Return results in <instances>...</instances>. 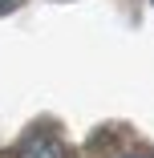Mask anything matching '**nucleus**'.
<instances>
[{
	"mask_svg": "<svg viewBox=\"0 0 154 158\" xmlns=\"http://www.w3.org/2000/svg\"><path fill=\"white\" fill-rule=\"evenodd\" d=\"M20 158H65V146H61L53 134H33L20 146Z\"/></svg>",
	"mask_w": 154,
	"mask_h": 158,
	"instance_id": "nucleus-1",
	"label": "nucleus"
},
{
	"mask_svg": "<svg viewBox=\"0 0 154 158\" xmlns=\"http://www.w3.org/2000/svg\"><path fill=\"white\" fill-rule=\"evenodd\" d=\"M4 4H12V0H0V8H4Z\"/></svg>",
	"mask_w": 154,
	"mask_h": 158,
	"instance_id": "nucleus-2",
	"label": "nucleus"
}]
</instances>
